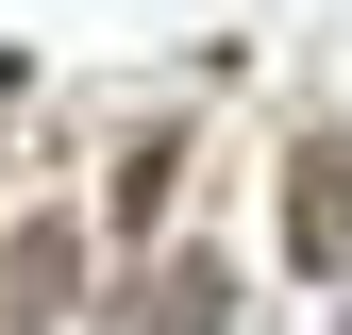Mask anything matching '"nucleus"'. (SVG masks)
<instances>
[{"mask_svg":"<svg viewBox=\"0 0 352 335\" xmlns=\"http://www.w3.org/2000/svg\"><path fill=\"white\" fill-rule=\"evenodd\" d=\"M168 185H185V135H135V151H118V218H168Z\"/></svg>","mask_w":352,"mask_h":335,"instance_id":"4","label":"nucleus"},{"mask_svg":"<svg viewBox=\"0 0 352 335\" xmlns=\"http://www.w3.org/2000/svg\"><path fill=\"white\" fill-rule=\"evenodd\" d=\"M218 302H235V285H218L201 251H168V268H151V335H218Z\"/></svg>","mask_w":352,"mask_h":335,"instance_id":"3","label":"nucleus"},{"mask_svg":"<svg viewBox=\"0 0 352 335\" xmlns=\"http://www.w3.org/2000/svg\"><path fill=\"white\" fill-rule=\"evenodd\" d=\"M285 251L352 268V151H285Z\"/></svg>","mask_w":352,"mask_h":335,"instance_id":"1","label":"nucleus"},{"mask_svg":"<svg viewBox=\"0 0 352 335\" xmlns=\"http://www.w3.org/2000/svg\"><path fill=\"white\" fill-rule=\"evenodd\" d=\"M67 285H84V251H67V235H17V251H0V335L67 319Z\"/></svg>","mask_w":352,"mask_h":335,"instance_id":"2","label":"nucleus"}]
</instances>
